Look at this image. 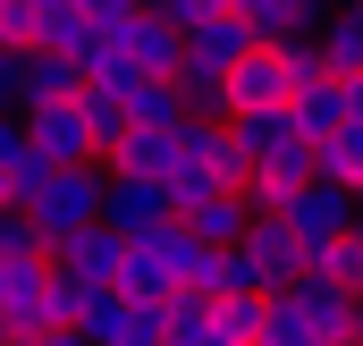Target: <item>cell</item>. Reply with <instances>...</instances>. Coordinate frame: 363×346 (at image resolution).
Masks as SVG:
<instances>
[{"label": "cell", "instance_id": "obj_23", "mask_svg": "<svg viewBox=\"0 0 363 346\" xmlns=\"http://www.w3.org/2000/svg\"><path fill=\"white\" fill-rule=\"evenodd\" d=\"M17 161H26V127H17V118H9V110H0V177L17 169Z\"/></svg>", "mask_w": 363, "mask_h": 346}, {"label": "cell", "instance_id": "obj_10", "mask_svg": "<svg viewBox=\"0 0 363 346\" xmlns=\"http://www.w3.org/2000/svg\"><path fill=\"white\" fill-rule=\"evenodd\" d=\"M43 262H51V279H68V287H110V279H118V237H110V228H77V237H60Z\"/></svg>", "mask_w": 363, "mask_h": 346}, {"label": "cell", "instance_id": "obj_5", "mask_svg": "<svg viewBox=\"0 0 363 346\" xmlns=\"http://www.w3.org/2000/svg\"><path fill=\"white\" fill-rule=\"evenodd\" d=\"M101 60V68H127V77H178V34L152 17V9H127L118 26H101L85 51V68Z\"/></svg>", "mask_w": 363, "mask_h": 346}, {"label": "cell", "instance_id": "obj_8", "mask_svg": "<svg viewBox=\"0 0 363 346\" xmlns=\"http://www.w3.org/2000/svg\"><path fill=\"white\" fill-rule=\"evenodd\" d=\"M101 228L127 245V237H152V228H169V203H161V186L152 177H110L101 169Z\"/></svg>", "mask_w": 363, "mask_h": 346}, {"label": "cell", "instance_id": "obj_1", "mask_svg": "<svg viewBox=\"0 0 363 346\" xmlns=\"http://www.w3.org/2000/svg\"><path fill=\"white\" fill-rule=\"evenodd\" d=\"M254 346H363V296L296 279V287L262 296V338Z\"/></svg>", "mask_w": 363, "mask_h": 346}, {"label": "cell", "instance_id": "obj_16", "mask_svg": "<svg viewBox=\"0 0 363 346\" xmlns=\"http://www.w3.org/2000/svg\"><path fill=\"white\" fill-rule=\"evenodd\" d=\"M313 177L338 186V194H355V177H363V127H338L330 144H313Z\"/></svg>", "mask_w": 363, "mask_h": 346}, {"label": "cell", "instance_id": "obj_9", "mask_svg": "<svg viewBox=\"0 0 363 346\" xmlns=\"http://www.w3.org/2000/svg\"><path fill=\"white\" fill-rule=\"evenodd\" d=\"M245 51H254V34H245V17H237V9H220L211 26L178 34V68H186V77H228Z\"/></svg>", "mask_w": 363, "mask_h": 346}, {"label": "cell", "instance_id": "obj_7", "mask_svg": "<svg viewBox=\"0 0 363 346\" xmlns=\"http://www.w3.org/2000/svg\"><path fill=\"white\" fill-rule=\"evenodd\" d=\"M287 127L304 135V144H330L338 127H363V77H304V85L287 93Z\"/></svg>", "mask_w": 363, "mask_h": 346}, {"label": "cell", "instance_id": "obj_12", "mask_svg": "<svg viewBox=\"0 0 363 346\" xmlns=\"http://www.w3.org/2000/svg\"><path fill=\"white\" fill-rule=\"evenodd\" d=\"M254 211H245V194L237 186H220V194H203V203H186L178 211V228L203 245V254H220V245H237V228H245Z\"/></svg>", "mask_w": 363, "mask_h": 346}, {"label": "cell", "instance_id": "obj_11", "mask_svg": "<svg viewBox=\"0 0 363 346\" xmlns=\"http://www.w3.org/2000/svg\"><path fill=\"white\" fill-rule=\"evenodd\" d=\"M237 17H245L254 43H313L321 17H330V0H245Z\"/></svg>", "mask_w": 363, "mask_h": 346}, {"label": "cell", "instance_id": "obj_18", "mask_svg": "<svg viewBox=\"0 0 363 346\" xmlns=\"http://www.w3.org/2000/svg\"><path fill=\"white\" fill-rule=\"evenodd\" d=\"M304 279H321V287H355V296H363V245H355V237H338V245L304 254Z\"/></svg>", "mask_w": 363, "mask_h": 346}, {"label": "cell", "instance_id": "obj_22", "mask_svg": "<svg viewBox=\"0 0 363 346\" xmlns=\"http://www.w3.org/2000/svg\"><path fill=\"white\" fill-rule=\"evenodd\" d=\"M68 9H77L85 26H118V17H127V9H144V0H68Z\"/></svg>", "mask_w": 363, "mask_h": 346}, {"label": "cell", "instance_id": "obj_17", "mask_svg": "<svg viewBox=\"0 0 363 346\" xmlns=\"http://www.w3.org/2000/svg\"><path fill=\"white\" fill-rule=\"evenodd\" d=\"M93 34H101V26H85L68 0H43V43H34V51H60V60H77V68H85Z\"/></svg>", "mask_w": 363, "mask_h": 346}, {"label": "cell", "instance_id": "obj_6", "mask_svg": "<svg viewBox=\"0 0 363 346\" xmlns=\"http://www.w3.org/2000/svg\"><path fill=\"white\" fill-rule=\"evenodd\" d=\"M262 220L287 228V245L296 254H321V245H338V237H355V194H338V186H296V194H279Z\"/></svg>", "mask_w": 363, "mask_h": 346}, {"label": "cell", "instance_id": "obj_21", "mask_svg": "<svg viewBox=\"0 0 363 346\" xmlns=\"http://www.w3.org/2000/svg\"><path fill=\"white\" fill-rule=\"evenodd\" d=\"M43 254V237L26 228V211H0V262H34Z\"/></svg>", "mask_w": 363, "mask_h": 346}, {"label": "cell", "instance_id": "obj_25", "mask_svg": "<svg viewBox=\"0 0 363 346\" xmlns=\"http://www.w3.org/2000/svg\"><path fill=\"white\" fill-rule=\"evenodd\" d=\"M228 9H245V0H228Z\"/></svg>", "mask_w": 363, "mask_h": 346}, {"label": "cell", "instance_id": "obj_20", "mask_svg": "<svg viewBox=\"0 0 363 346\" xmlns=\"http://www.w3.org/2000/svg\"><path fill=\"white\" fill-rule=\"evenodd\" d=\"M43 43V0H0V51H34Z\"/></svg>", "mask_w": 363, "mask_h": 346}, {"label": "cell", "instance_id": "obj_2", "mask_svg": "<svg viewBox=\"0 0 363 346\" xmlns=\"http://www.w3.org/2000/svg\"><path fill=\"white\" fill-rule=\"evenodd\" d=\"M194 262H203V245L169 220V228H152V237H127V245H118V279H110V287H118L127 304H169V296L186 287V270H194Z\"/></svg>", "mask_w": 363, "mask_h": 346}, {"label": "cell", "instance_id": "obj_15", "mask_svg": "<svg viewBox=\"0 0 363 346\" xmlns=\"http://www.w3.org/2000/svg\"><path fill=\"white\" fill-rule=\"evenodd\" d=\"M77 93H85V68H77V60L26 51V110H34V101H77ZM26 110H17V118H26Z\"/></svg>", "mask_w": 363, "mask_h": 346}, {"label": "cell", "instance_id": "obj_3", "mask_svg": "<svg viewBox=\"0 0 363 346\" xmlns=\"http://www.w3.org/2000/svg\"><path fill=\"white\" fill-rule=\"evenodd\" d=\"M68 279H51V262L34 254V262H0V338L9 346H26V338H43V330H68Z\"/></svg>", "mask_w": 363, "mask_h": 346}, {"label": "cell", "instance_id": "obj_26", "mask_svg": "<svg viewBox=\"0 0 363 346\" xmlns=\"http://www.w3.org/2000/svg\"><path fill=\"white\" fill-rule=\"evenodd\" d=\"M0 346H9V338H0Z\"/></svg>", "mask_w": 363, "mask_h": 346}, {"label": "cell", "instance_id": "obj_24", "mask_svg": "<svg viewBox=\"0 0 363 346\" xmlns=\"http://www.w3.org/2000/svg\"><path fill=\"white\" fill-rule=\"evenodd\" d=\"M26 346H85L77 330H43V338H26Z\"/></svg>", "mask_w": 363, "mask_h": 346}, {"label": "cell", "instance_id": "obj_4", "mask_svg": "<svg viewBox=\"0 0 363 346\" xmlns=\"http://www.w3.org/2000/svg\"><path fill=\"white\" fill-rule=\"evenodd\" d=\"M17 211H26V228H34V237H43V254H51L60 237L101 228V169H43V186H34Z\"/></svg>", "mask_w": 363, "mask_h": 346}, {"label": "cell", "instance_id": "obj_14", "mask_svg": "<svg viewBox=\"0 0 363 346\" xmlns=\"http://www.w3.org/2000/svg\"><path fill=\"white\" fill-rule=\"evenodd\" d=\"M127 127H135V135H178L186 127L178 85H169V77H135V85H127Z\"/></svg>", "mask_w": 363, "mask_h": 346}, {"label": "cell", "instance_id": "obj_19", "mask_svg": "<svg viewBox=\"0 0 363 346\" xmlns=\"http://www.w3.org/2000/svg\"><path fill=\"white\" fill-rule=\"evenodd\" d=\"M211 330H220V346H254L262 338V296H211Z\"/></svg>", "mask_w": 363, "mask_h": 346}, {"label": "cell", "instance_id": "obj_13", "mask_svg": "<svg viewBox=\"0 0 363 346\" xmlns=\"http://www.w3.org/2000/svg\"><path fill=\"white\" fill-rule=\"evenodd\" d=\"M313 60H321L330 77H363V9L355 0H330V17H321V34H313Z\"/></svg>", "mask_w": 363, "mask_h": 346}]
</instances>
